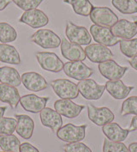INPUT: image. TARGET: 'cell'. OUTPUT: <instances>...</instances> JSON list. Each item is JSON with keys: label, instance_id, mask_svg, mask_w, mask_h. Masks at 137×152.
Listing matches in <instances>:
<instances>
[{"label": "cell", "instance_id": "obj_18", "mask_svg": "<svg viewBox=\"0 0 137 152\" xmlns=\"http://www.w3.org/2000/svg\"><path fill=\"white\" fill-rule=\"evenodd\" d=\"M111 30L113 34L119 39L130 40L137 34V25L134 22L121 19L113 25Z\"/></svg>", "mask_w": 137, "mask_h": 152}, {"label": "cell", "instance_id": "obj_7", "mask_svg": "<svg viewBox=\"0 0 137 152\" xmlns=\"http://www.w3.org/2000/svg\"><path fill=\"white\" fill-rule=\"evenodd\" d=\"M90 34L96 42L105 47H113L120 42V39L116 37L108 27L93 24L90 27Z\"/></svg>", "mask_w": 137, "mask_h": 152}, {"label": "cell", "instance_id": "obj_21", "mask_svg": "<svg viewBox=\"0 0 137 152\" xmlns=\"http://www.w3.org/2000/svg\"><path fill=\"white\" fill-rule=\"evenodd\" d=\"M15 118L17 120L16 133L24 139H30L34 129V122L32 118L26 114H15Z\"/></svg>", "mask_w": 137, "mask_h": 152}, {"label": "cell", "instance_id": "obj_9", "mask_svg": "<svg viewBox=\"0 0 137 152\" xmlns=\"http://www.w3.org/2000/svg\"><path fill=\"white\" fill-rule=\"evenodd\" d=\"M65 75L73 79L81 81L88 78L94 73V70L82 61H70L64 64Z\"/></svg>", "mask_w": 137, "mask_h": 152}, {"label": "cell", "instance_id": "obj_35", "mask_svg": "<svg viewBox=\"0 0 137 152\" xmlns=\"http://www.w3.org/2000/svg\"><path fill=\"white\" fill-rule=\"evenodd\" d=\"M65 152H93L88 145L81 142L69 143L63 146Z\"/></svg>", "mask_w": 137, "mask_h": 152}, {"label": "cell", "instance_id": "obj_11", "mask_svg": "<svg viewBox=\"0 0 137 152\" xmlns=\"http://www.w3.org/2000/svg\"><path fill=\"white\" fill-rule=\"evenodd\" d=\"M88 119L98 126H103L114 120L115 115L108 107H97L92 104L88 105Z\"/></svg>", "mask_w": 137, "mask_h": 152}, {"label": "cell", "instance_id": "obj_6", "mask_svg": "<svg viewBox=\"0 0 137 152\" xmlns=\"http://www.w3.org/2000/svg\"><path fill=\"white\" fill-rule=\"evenodd\" d=\"M89 16L94 24L108 28H112L118 22L117 16L108 7H94Z\"/></svg>", "mask_w": 137, "mask_h": 152}, {"label": "cell", "instance_id": "obj_2", "mask_svg": "<svg viewBox=\"0 0 137 152\" xmlns=\"http://www.w3.org/2000/svg\"><path fill=\"white\" fill-rule=\"evenodd\" d=\"M87 125L75 126L71 123L66 124L57 132V137L67 143L81 142L86 137Z\"/></svg>", "mask_w": 137, "mask_h": 152}, {"label": "cell", "instance_id": "obj_8", "mask_svg": "<svg viewBox=\"0 0 137 152\" xmlns=\"http://www.w3.org/2000/svg\"><path fill=\"white\" fill-rule=\"evenodd\" d=\"M86 57L93 63H103L108 60H113L114 54L108 48L101 44H90L87 46L84 49Z\"/></svg>", "mask_w": 137, "mask_h": 152}, {"label": "cell", "instance_id": "obj_32", "mask_svg": "<svg viewBox=\"0 0 137 152\" xmlns=\"http://www.w3.org/2000/svg\"><path fill=\"white\" fill-rule=\"evenodd\" d=\"M103 152H129V148L123 142H113L105 138L103 144Z\"/></svg>", "mask_w": 137, "mask_h": 152}, {"label": "cell", "instance_id": "obj_12", "mask_svg": "<svg viewBox=\"0 0 137 152\" xmlns=\"http://www.w3.org/2000/svg\"><path fill=\"white\" fill-rule=\"evenodd\" d=\"M19 22L27 24L33 28H40L48 24L49 18L42 10L33 9L25 11L19 18Z\"/></svg>", "mask_w": 137, "mask_h": 152}, {"label": "cell", "instance_id": "obj_19", "mask_svg": "<svg viewBox=\"0 0 137 152\" xmlns=\"http://www.w3.org/2000/svg\"><path fill=\"white\" fill-rule=\"evenodd\" d=\"M40 118L42 125L50 128L53 132H57L63 126V120L61 115L50 107H45L40 113Z\"/></svg>", "mask_w": 137, "mask_h": 152}, {"label": "cell", "instance_id": "obj_40", "mask_svg": "<svg viewBox=\"0 0 137 152\" xmlns=\"http://www.w3.org/2000/svg\"><path fill=\"white\" fill-rule=\"evenodd\" d=\"M129 152H137V142L136 143H131L129 145Z\"/></svg>", "mask_w": 137, "mask_h": 152}, {"label": "cell", "instance_id": "obj_38", "mask_svg": "<svg viewBox=\"0 0 137 152\" xmlns=\"http://www.w3.org/2000/svg\"><path fill=\"white\" fill-rule=\"evenodd\" d=\"M9 4H10V0H0V11L4 10Z\"/></svg>", "mask_w": 137, "mask_h": 152}, {"label": "cell", "instance_id": "obj_24", "mask_svg": "<svg viewBox=\"0 0 137 152\" xmlns=\"http://www.w3.org/2000/svg\"><path fill=\"white\" fill-rule=\"evenodd\" d=\"M0 61L10 64H20L21 57L15 47L2 43L0 44Z\"/></svg>", "mask_w": 137, "mask_h": 152}, {"label": "cell", "instance_id": "obj_39", "mask_svg": "<svg viewBox=\"0 0 137 152\" xmlns=\"http://www.w3.org/2000/svg\"><path fill=\"white\" fill-rule=\"evenodd\" d=\"M129 64L131 65L132 68H134L135 70H136L137 71V56L131 58L129 60Z\"/></svg>", "mask_w": 137, "mask_h": 152}, {"label": "cell", "instance_id": "obj_17", "mask_svg": "<svg viewBox=\"0 0 137 152\" xmlns=\"http://www.w3.org/2000/svg\"><path fill=\"white\" fill-rule=\"evenodd\" d=\"M61 53L70 61H83L86 59L84 49L80 45L75 44L66 38L61 39Z\"/></svg>", "mask_w": 137, "mask_h": 152}, {"label": "cell", "instance_id": "obj_15", "mask_svg": "<svg viewBox=\"0 0 137 152\" xmlns=\"http://www.w3.org/2000/svg\"><path fill=\"white\" fill-rule=\"evenodd\" d=\"M49 100L50 97H41L34 94H28L20 98V104L25 111L38 113L46 107Z\"/></svg>", "mask_w": 137, "mask_h": 152}, {"label": "cell", "instance_id": "obj_28", "mask_svg": "<svg viewBox=\"0 0 137 152\" xmlns=\"http://www.w3.org/2000/svg\"><path fill=\"white\" fill-rule=\"evenodd\" d=\"M112 4L122 14L137 13V0H112Z\"/></svg>", "mask_w": 137, "mask_h": 152}, {"label": "cell", "instance_id": "obj_3", "mask_svg": "<svg viewBox=\"0 0 137 152\" xmlns=\"http://www.w3.org/2000/svg\"><path fill=\"white\" fill-rule=\"evenodd\" d=\"M65 34L70 42L80 46H88L92 41V36L85 27L77 26L70 21L66 23Z\"/></svg>", "mask_w": 137, "mask_h": 152}, {"label": "cell", "instance_id": "obj_1", "mask_svg": "<svg viewBox=\"0 0 137 152\" xmlns=\"http://www.w3.org/2000/svg\"><path fill=\"white\" fill-rule=\"evenodd\" d=\"M30 40L44 49H54L61 45L60 37L52 30L41 28L30 36Z\"/></svg>", "mask_w": 137, "mask_h": 152}, {"label": "cell", "instance_id": "obj_22", "mask_svg": "<svg viewBox=\"0 0 137 152\" xmlns=\"http://www.w3.org/2000/svg\"><path fill=\"white\" fill-rule=\"evenodd\" d=\"M102 132L107 139L113 142H123L129 136V129H123L115 122L108 123L102 127Z\"/></svg>", "mask_w": 137, "mask_h": 152}, {"label": "cell", "instance_id": "obj_42", "mask_svg": "<svg viewBox=\"0 0 137 152\" xmlns=\"http://www.w3.org/2000/svg\"><path fill=\"white\" fill-rule=\"evenodd\" d=\"M132 19H133L134 23H136L137 25V16H132Z\"/></svg>", "mask_w": 137, "mask_h": 152}, {"label": "cell", "instance_id": "obj_36", "mask_svg": "<svg viewBox=\"0 0 137 152\" xmlns=\"http://www.w3.org/2000/svg\"><path fill=\"white\" fill-rule=\"evenodd\" d=\"M19 152H40L39 150L29 143H22L20 146Z\"/></svg>", "mask_w": 137, "mask_h": 152}, {"label": "cell", "instance_id": "obj_43", "mask_svg": "<svg viewBox=\"0 0 137 152\" xmlns=\"http://www.w3.org/2000/svg\"><path fill=\"white\" fill-rule=\"evenodd\" d=\"M3 152H8V151H3Z\"/></svg>", "mask_w": 137, "mask_h": 152}, {"label": "cell", "instance_id": "obj_14", "mask_svg": "<svg viewBox=\"0 0 137 152\" xmlns=\"http://www.w3.org/2000/svg\"><path fill=\"white\" fill-rule=\"evenodd\" d=\"M21 80L28 90L33 92H40L48 88L46 80L40 73L34 72H25L21 76Z\"/></svg>", "mask_w": 137, "mask_h": 152}, {"label": "cell", "instance_id": "obj_16", "mask_svg": "<svg viewBox=\"0 0 137 152\" xmlns=\"http://www.w3.org/2000/svg\"><path fill=\"white\" fill-rule=\"evenodd\" d=\"M54 108L60 115L68 119H75L80 115L85 106L76 104L70 99H61L55 102Z\"/></svg>", "mask_w": 137, "mask_h": 152}, {"label": "cell", "instance_id": "obj_37", "mask_svg": "<svg viewBox=\"0 0 137 152\" xmlns=\"http://www.w3.org/2000/svg\"><path fill=\"white\" fill-rule=\"evenodd\" d=\"M129 132L137 131V115H135V117L131 120V124L129 126Z\"/></svg>", "mask_w": 137, "mask_h": 152}, {"label": "cell", "instance_id": "obj_41", "mask_svg": "<svg viewBox=\"0 0 137 152\" xmlns=\"http://www.w3.org/2000/svg\"><path fill=\"white\" fill-rule=\"evenodd\" d=\"M6 109H7L6 107H0V119L4 117V114L6 111Z\"/></svg>", "mask_w": 137, "mask_h": 152}, {"label": "cell", "instance_id": "obj_30", "mask_svg": "<svg viewBox=\"0 0 137 152\" xmlns=\"http://www.w3.org/2000/svg\"><path fill=\"white\" fill-rule=\"evenodd\" d=\"M119 48L122 53L127 58L137 56V38L120 40Z\"/></svg>", "mask_w": 137, "mask_h": 152}, {"label": "cell", "instance_id": "obj_20", "mask_svg": "<svg viewBox=\"0 0 137 152\" xmlns=\"http://www.w3.org/2000/svg\"><path fill=\"white\" fill-rule=\"evenodd\" d=\"M105 89L112 96L114 99L122 100L128 97L131 90H133L134 86H127L121 80L107 81L105 84Z\"/></svg>", "mask_w": 137, "mask_h": 152}, {"label": "cell", "instance_id": "obj_13", "mask_svg": "<svg viewBox=\"0 0 137 152\" xmlns=\"http://www.w3.org/2000/svg\"><path fill=\"white\" fill-rule=\"evenodd\" d=\"M100 74L109 81L120 80L128 71V67L121 66L114 60H108L99 64Z\"/></svg>", "mask_w": 137, "mask_h": 152}, {"label": "cell", "instance_id": "obj_5", "mask_svg": "<svg viewBox=\"0 0 137 152\" xmlns=\"http://www.w3.org/2000/svg\"><path fill=\"white\" fill-rule=\"evenodd\" d=\"M54 93L61 99H76L79 96L77 85L68 79H56L51 82Z\"/></svg>", "mask_w": 137, "mask_h": 152}, {"label": "cell", "instance_id": "obj_10", "mask_svg": "<svg viewBox=\"0 0 137 152\" xmlns=\"http://www.w3.org/2000/svg\"><path fill=\"white\" fill-rule=\"evenodd\" d=\"M36 58L41 68L46 72L57 73L64 69V62L54 53L40 52L36 53Z\"/></svg>", "mask_w": 137, "mask_h": 152}, {"label": "cell", "instance_id": "obj_25", "mask_svg": "<svg viewBox=\"0 0 137 152\" xmlns=\"http://www.w3.org/2000/svg\"><path fill=\"white\" fill-rule=\"evenodd\" d=\"M0 83L18 87L22 83L21 76L15 68L9 66H2L0 67Z\"/></svg>", "mask_w": 137, "mask_h": 152}, {"label": "cell", "instance_id": "obj_4", "mask_svg": "<svg viewBox=\"0 0 137 152\" xmlns=\"http://www.w3.org/2000/svg\"><path fill=\"white\" fill-rule=\"evenodd\" d=\"M79 93L86 100L97 101L99 100L105 90V86L98 83L94 79L87 78L84 80L79 81L76 84Z\"/></svg>", "mask_w": 137, "mask_h": 152}, {"label": "cell", "instance_id": "obj_27", "mask_svg": "<svg viewBox=\"0 0 137 152\" xmlns=\"http://www.w3.org/2000/svg\"><path fill=\"white\" fill-rule=\"evenodd\" d=\"M64 3L70 4L75 13L81 16H89L94 9L89 0H64Z\"/></svg>", "mask_w": 137, "mask_h": 152}, {"label": "cell", "instance_id": "obj_23", "mask_svg": "<svg viewBox=\"0 0 137 152\" xmlns=\"http://www.w3.org/2000/svg\"><path fill=\"white\" fill-rule=\"evenodd\" d=\"M20 94L16 87L0 83V101L2 102L7 103L10 107L16 108L18 102H20Z\"/></svg>", "mask_w": 137, "mask_h": 152}, {"label": "cell", "instance_id": "obj_26", "mask_svg": "<svg viewBox=\"0 0 137 152\" xmlns=\"http://www.w3.org/2000/svg\"><path fill=\"white\" fill-rule=\"evenodd\" d=\"M21 142L13 134L0 135V148L3 151L19 152Z\"/></svg>", "mask_w": 137, "mask_h": 152}, {"label": "cell", "instance_id": "obj_33", "mask_svg": "<svg viewBox=\"0 0 137 152\" xmlns=\"http://www.w3.org/2000/svg\"><path fill=\"white\" fill-rule=\"evenodd\" d=\"M17 120L14 118H1L0 119V135L12 134L16 131Z\"/></svg>", "mask_w": 137, "mask_h": 152}, {"label": "cell", "instance_id": "obj_31", "mask_svg": "<svg viewBox=\"0 0 137 152\" xmlns=\"http://www.w3.org/2000/svg\"><path fill=\"white\" fill-rule=\"evenodd\" d=\"M121 116H126L129 114L137 115V96L128 97L122 104Z\"/></svg>", "mask_w": 137, "mask_h": 152}, {"label": "cell", "instance_id": "obj_29", "mask_svg": "<svg viewBox=\"0 0 137 152\" xmlns=\"http://www.w3.org/2000/svg\"><path fill=\"white\" fill-rule=\"evenodd\" d=\"M17 39L16 30L7 23H0V42L9 43L13 42Z\"/></svg>", "mask_w": 137, "mask_h": 152}, {"label": "cell", "instance_id": "obj_34", "mask_svg": "<svg viewBox=\"0 0 137 152\" xmlns=\"http://www.w3.org/2000/svg\"><path fill=\"white\" fill-rule=\"evenodd\" d=\"M18 8L25 11L37 9L44 0H12Z\"/></svg>", "mask_w": 137, "mask_h": 152}]
</instances>
